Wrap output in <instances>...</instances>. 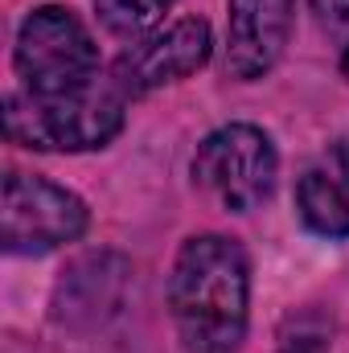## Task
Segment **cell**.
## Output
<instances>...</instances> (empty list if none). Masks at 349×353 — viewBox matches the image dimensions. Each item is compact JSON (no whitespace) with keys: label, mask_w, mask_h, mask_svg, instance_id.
<instances>
[{"label":"cell","mask_w":349,"mask_h":353,"mask_svg":"<svg viewBox=\"0 0 349 353\" xmlns=\"http://www.w3.org/2000/svg\"><path fill=\"white\" fill-rule=\"evenodd\" d=\"M12 66L25 90H66L99 74V50L70 8L41 4L21 21Z\"/></svg>","instance_id":"4"},{"label":"cell","mask_w":349,"mask_h":353,"mask_svg":"<svg viewBox=\"0 0 349 353\" xmlns=\"http://www.w3.org/2000/svg\"><path fill=\"white\" fill-rule=\"evenodd\" d=\"M341 70H346V79H349V46H346V54H341Z\"/></svg>","instance_id":"12"},{"label":"cell","mask_w":349,"mask_h":353,"mask_svg":"<svg viewBox=\"0 0 349 353\" xmlns=\"http://www.w3.org/2000/svg\"><path fill=\"white\" fill-rule=\"evenodd\" d=\"M329 337H333V321L317 308H300L283 321L275 353H329Z\"/></svg>","instance_id":"10"},{"label":"cell","mask_w":349,"mask_h":353,"mask_svg":"<svg viewBox=\"0 0 349 353\" xmlns=\"http://www.w3.org/2000/svg\"><path fill=\"white\" fill-rule=\"evenodd\" d=\"M279 157L271 136L255 123H226L197 144L193 185L230 214H251L271 197Z\"/></svg>","instance_id":"3"},{"label":"cell","mask_w":349,"mask_h":353,"mask_svg":"<svg viewBox=\"0 0 349 353\" xmlns=\"http://www.w3.org/2000/svg\"><path fill=\"white\" fill-rule=\"evenodd\" d=\"M87 205L79 193L29 173L4 176L0 243L8 255H46L87 234Z\"/></svg>","instance_id":"5"},{"label":"cell","mask_w":349,"mask_h":353,"mask_svg":"<svg viewBox=\"0 0 349 353\" xmlns=\"http://www.w3.org/2000/svg\"><path fill=\"white\" fill-rule=\"evenodd\" d=\"M296 214L321 239H349V136L325 144L296 181Z\"/></svg>","instance_id":"8"},{"label":"cell","mask_w":349,"mask_h":353,"mask_svg":"<svg viewBox=\"0 0 349 353\" xmlns=\"http://www.w3.org/2000/svg\"><path fill=\"white\" fill-rule=\"evenodd\" d=\"M210 50H214L210 25L201 17H181L173 25L152 29L140 41H132L115 58L111 79L128 99H140V94H152V90L169 87V83L197 74L210 62Z\"/></svg>","instance_id":"6"},{"label":"cell","mask_w":349,"mask_h":353,"mask_svg":"<svg viewBox=\"0 0 349 353\" xmlns=\"http://www.w3.org/2000/svg\"><path fill=\"white\" fill-rule=\"evenodd\" d=\"M312 12L333 37H341L349 46V0H312Z\"/></svg>","instance_id":"11"},{"label":"cell","mask_w":349,"mask_h":353,"mask_svg":"<svg viewBox=\"0 0 349 353\" xmlns=\"http://www.w3.org/2000/svg\"><path fill=\"white\" fill-rule=\"evenodd\" d=\"M128 103L111 74L66 90H12L4 99V132L33 152H94L123 132Z\"/></svg>","instance_id":"2"},{"label":"cell","mask_w":349,"mask_h":353,"mask_svg":"<svg viewBox=\"0 0 349 353\" xmlns=\"http://www.w3.org/2000/svg\"><path fill=\"white\" fill-rule=\"evenodd\" d=\"M177 0H94L99 25L115 37H144L152 33V25L173 8Z\"/></svg>","instance_id":"9"},{"label":"cell","mask_w":349,"mask_h":353,"mask_svg":"<svg viewBox=\"0 0 349 353\" xmlns=\"http://www.w3.org/2000/svg\"><path fill=\"white\" fill-rule=\"evenodd\" d=\"M292 21H296V0H230L226 74L239 83L263 79L279 62L292 37Z\"/></svg>","instance_id":"7"},{"label":"cell","mask_w":349,"mask_h":353,"mask_svg":"<svg viewBox=\"0 0 349 353\" xmlns=\"http://www.w3.org/2000/svg\"><path fill=\"white\" fill-rule=\"evenodd\" d=\"M169 308L189 353H239L251 321V263L239 239L193 234L169 275Z\"/></svg>","instance_id":"1"}]
</instances>
